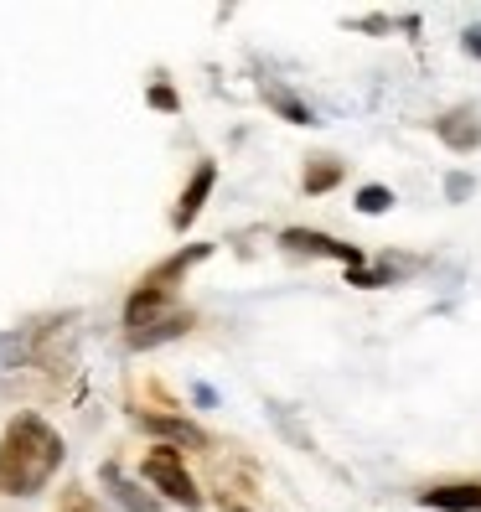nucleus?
Returning <instances> with one entry per match:
<instances>
[{
  "label": "nucleus",
  "mask_w": 481,
  "mask_h": 512,
  "mask_svg": "<svg viewBox=\"0 0 481 512\" xmlns=\"http://www.w3.org/2000/svg\"><path fill=\"white\" fill-rule=\"evenodd\" d=\"M57 466H63V435L37 414H16L6 430V445H0V492L32 497L52 481Z\"/></svg>",
  "instance_id": "nucleus-1"
},
{
  "label": "nucleus",
  "mask_w": 481,
  "mask_h": 512,
  "mask_svg": "<svg viewBox=\"0 0 481 512\" xmlns=\"http://www.w3.org/2000/svg\"><path fill=\"white\" fill-rule=\"evenodd\" d=\"M125 326H130V342L135 347H156V342H171L192 326V316L182 306H171V295L161 285H140L125 306Z\"/></svg>",
  "instance_id": "nucleus-2"
},
{
  "label": "nucleus",
  "mask_w": 481,
  "mask_h": 512,
  "mask_svg": "<svg viewBox=\"0 0 481 512\" xmlns=\"http://www.w3.org/2000/svg\"><path fill=\"white\" fill-rule=\"evenodd\" d=\"M145 481L156 492H166L171 502H182V507H202V492H197V481L187 476L182 456L176 450H150L145 456Z\"/></svg>",
  "instance_id": "nucleus-3"
},
{
  "label": "nucleus",
  "mask_w": 481,
  "mask_h": 512,
  "mask_svg": "<svg viewBox=\"0 0 481 512\" xmlns=\"http://www.w3.org/2000/svg\"><path fill=\"white\" fill-rule=\"evenodd\" d=\"M285 249H295V254H326V259H342V264H352V275L363 269V254H357L352 244H337V238L311 233V228H285Z\"/></svg>",
  "instance_id": "nucleus-4"
},
{
  "label": "nucleus",
  "mask_w": 481,
  "mask_h": 512,
  "mask_svg": "<svg viewBox=\"0 0 481 512\" xmlns=\"http://www.w3.org/2000/svg\"><path fill=\"white\" fill-rule=\"evenodd\" d=\"M419 507H435V512H481V487H476V481L430 487V492H419Z\"/></svg>",
  "instance_id": "nucleus-5"
},
{
  "label": "nucleus",
  "mask_w": 481,
  "mask_h": 512,
  "mask_svg": "<svg viewBox=\"0 0 481 512\" xmlns=\"http://www.w3.org/2000/svg\"><path fill=\"white\" fill-rule=\"evenodd\" d=\"M213 182H218V171H213V161H202L197 166V176L187 182V192H182V202H176V228H192V218L202 213V202H207V192H213Z\"/></svg>",
  "instance_id": "nucleus-6"
},
{
  "label": "nucleus",
  "mask_w": 481,
  "mask_h": 512,
  "mask_svg": "<svg viewBox=\"0 0 481 512\" xmlns=\"http://www.w3.org/2000/svg\"><path fill=\"white\" fill-rule=\"evenodd\" d=\"M435 130H440L445 145H456V150H476V145H481V119L466 114V109H461V114H445Z\"/></svg>",
  "instance_id": "nucleus-7"
},
{
  "label": "nucleus",
  "mask_w": 481,
  "mask_h": 512,
  "mask_svg": "<svg viewBox=\"0 0 481 512\" xmlns=\"http://www.w3.org/2000/svg\"><path fill=\"white\" fill-rule=\"evenodd\" d=\"M140 425H145L150 435L176 440V445H207V435H202L197 425H187V419H171V414H140Z\"/></svg>",
  "instance_id": "nucleus-8"
},
{
  "label": "nucleus",
  "mask_w": 481,
  "mask_h": 512,
  "mask_svg": "<svg viewBox=\"0 0 481 512\" xmlns=\"http://www.w3.org/2000/svg\"><path fill=\"white\" fill-rule=\"evenodd\" d=\"M264 99L275 104V109H285V114H290V125H311V109L300 104V99H290L285 88H264Z\"/></svg>",
  "instance_id": "nucleus-9"
},
{
  "label": "nucleus",
  "mask_w": 481,
  "mask_h": 512,
  "mask_svg": "<svg viewBox=\"0 0 481 512\" xmlns=\"http://www.w3.org/2000/svg\"><path fill=\"white\" fill-rule=\"evenodd\" d=\"M104 481H109V487L119 492V502H125L130 512H150V507H156V502H145V497H135V487H130V481H125V476H119L114 466H104Z\"/></svg>",
  "instance_id": "nucleus-10"
},
{
  "label": "nucleus",
  "mask_w": 481,
  "mask_h": 512,
  "mask_svg": "<svg viewBox=\"0 0 481 512\" xmlns=\"http://www.w3.org/2000/svg\"><path fill=\"white\" fill-rule=\"evenodd\" d=\"M342 182V166L337 161H326V166H311L306 171V192H332Z\"/></svg>",
  "instance_id": "nucleus-11"
},
{
  "label": "nucleus",
  "mask_w": 481,
  "mask_h": 512,
  "mask_svg": "<svg viewBox=\"0 0 481 512\" xmlns=\"http://www.w3.org/2000/svg\"><path fill=\"white\" fill-rule=\"evenodd\" d=\"M388 202H394V192H388V187H363V192H357V213L378 218V213H388Z\"/></svg>",
  "instance_id": "nucleus-12"
},
{
  "label": "nucleus",
  "mask_w": 481,
  "mask_h": 512,
  "mask_svg": "<svg viewBox=\"0 0 481 512\" xmlns=\"http://www.w3.org/2000/svg\"><path fill=\"white\" fill-rule=\"evenodd\" d=\"M150 104H156V109H176V94L166 83H156V88H150Z\"/></svg>",
  "instance_id": "nucleus-13"
},
{
  "label": "nucleus",
  "mask_w": 481,
  "mask_h": 512,
  "mask_svg": "<svg viewBox=\"0 0 481 512\" xmlns=\"http://www.w3.org/2000/svg\"><path fill=\"white\" fill-rule=\"evenodd\" d=\"M461 47H466L471 57H481V26H466V37H461Z\"/></svg>",
  "instance_id": "nucleus-14"
},
{
  "label": "nucleus",
  "mask_w": 481,
  "mask_h": 512,
  "mask_svg": "<svg viewBox=\"0 0 481 512\" xmlns=\"http://www.w3.org/2000/svg\"><path fill=\"white\" fill-rule=\"evenodd\" d=\"M450 197H471V176H450Z\"/></svg>",
  "instance_id": "nucleus-15"
},
{
  "label": "nucleus",
  "mask_w": 481,
  "mask_h": 512,
  "mask_svg": "<svg viewBox=\"0 0 481 512\" xmlns=\"http://www.w3.org/2000/svg\"><path fill=\"white\" fill-rule=\"evenodd\" d=\"M228 512H249V507H233V502H228Z\"/></svg>",
  "instance_id": "nucleus-16"
}]
</instances>
